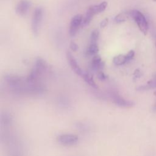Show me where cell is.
I'll list each match as a JSON object with an SVG mask.
<instances>
[{"label": "cell", "instance_id": "9a60e30c", "mask_svg": "<svg viewBox=\"0 0 156 156\" xmlns=\"http://www.w3.org/2000/svg\"><path fill=\"white\" fill-rule=\"evenodd\" d=\"M81 77L83 79V80H85V82H87L89 85H90L93 88H96L98 87L96 83H95V82L93 80L92 75L90 73L84 71V72Z\"/></svg>", "mask_w": 156, "mask_h": 156}, {"label": "cell", "instance_id": "4fadbf2b", "mask_svg": "<svg viewBox=\"0 0 156 156\" xmlns=\"http://www.w3.org/2000/svg\"><path fill=\"white\" fill-rule=\"evenodd\" d=\"M153 88H156V74L153 76V77L150 80H149L147 82L146 85H141L138 87L137 90L140 91H143Z\"/></svg>", "mask_w": 156, "mask_h": 156}, {"label": "cell", "instance_id": "9c48e42d", "mask_svg": "<svg viewBox=\"0 0 156 156\" xmlns=\"http://www.w3.org/2000/svg\"><path fill=\"white\" fill-rule=\"evenodd\" d=\"M135 55V52L133 50H130L126 54H119L113 57V62L115 65L119 66L126 63L131 60Z\"/></svg>", "mask_w": 156, "mask_h": 156}, {"label": "cell", "instance_id": "7402d4cb", "mask_svg": "<svg viewBox=\"0 0 156 156\" xmlns=\"http://www.w3.org/2000/svg\"><path fill=\"white\" fill-rule=\"evenodd\" d=\"M152 1H155V2H156V0H152Z\"/></svg>", "mask_w": 156, "mask_h": 156}, {"label": "cell", "instance_id": "ba28073f", "mask_svg": "<svg viewBox=\"0 0 156 156\" xmlns=\"http://www.w3.org/2000/svg\"><path fill=\"white\" fill-rule=\"evenodd\" d=\"M82 21L83 16L80 14H77L72 18L69 29V34L71 37H74L77 34L79 27L82 26Z\"/></svg>", "mask_w": 156, "mask_h": 156}, {"label": "cell", "instance_id": "ffe728a7", "mask_svg": "<svg viewBox=\"0 0 156 156\" xmlns=\"http://www.w3.org/2000/svg\"><path fill=\"white\" fill-rule=\"evenodd\" d=\"M107 23H108V19H107V18H105V19L101 21V24H100L101 27H105L106 25L107 24Z\"/></svg>", "mask_w": 156, "mask_h": 156}, {"label": "cell", "instance_id": "ac0fdd59", "mask_svg": "<svg viewBox=\"0 0 156 156\" xmlns=\"http://www.w3.org/2000/svg\"><path fill=\"white\" fill-rule=\"evenodd\" d=\"M97 77L98 78V79H99L101 81H104V80H105L107 79L108 78V76L104 74V73H103L102 71H99L98 73V75H97Z\"/></svg>", "mask_w": 156, "mask_h": 156}, {"label": "cell", "instance_id": "5b68a950", "mask_svg": "<svg viewBox=\"0 0 156 156\" xmlns=\"http://www.w3.org/2000/svg\"><path fill=\"white\" fill-rule=\"evenodd\" d=\"M43 9L41 7H37L33 13L32 21H31V28L34 35H38L41 22L43 18Z\"/></svg>", "mask_w": 156, "mask_h": 156}, {"label": "cell", "instance_id": "277c9868", "mask_svg": "<svg viewBox=\"0 0 156 156\" xmlns=\"http://www.w3.org/2000/svg\"><path fill=\"white\" fill-rule=\"evenodd\" d=\"M127 14L135 21L142 33L146 35L148 31V24L143 14L136 10H130L127 12Z\"/></svg>", "mask_w": 156, "mask_h": 156}, {"label": "cell", "instance_id": "8fae6325", "mask_svg": "<svg viewBox=\"0 0 156 156\" xmlns=\"http://www.w3.org/2000/svg\"><path fill=\"white\" fill-rule=\"evenodd\" d=\"M30 6L31 2L29 1L21 0L18 3L17 5L16 6L15 12L19 16H25L27 13Z\"/></svg>", "mask_w": 156, "mask_h": 156}, {"label": "cell", "instance_id": "603a6c76", "mask_svg": "<svg viewBox=\"0 0 156 156\" xmlns=\"http://www.w3.org/2000/svg\"><path fill=\"white\" fill-rule=\"evenodd\" d=\"M155 46H156V40H155Z\"/></svg>", "mask_w": 156, "mask_h": 156}, {"label": "cell", "instance_id": "5bb4252c", "mask_svg": "<svg viewBox=\"0 0 156 156\" xmlns=\"http://www.w3.org/2000/svg\"><path fill=\"white\" fill-rule=\"evenodd\" d=\"M99 51V47L97 43H90L87 47L85 55L87 56H94L97 55Z\"/></svg>", "mask_w": 156, "mask_h": 156}, {"label": "cell", "instance_id": "2e32d148", "mask_svg": "<svg viewBox=\"0 0 156 156\" xmlns=\"http://www.w3.org/2000/svg\"><path fill=\"white\" fill-rule=\"evenodd\" d=\"M99 32L98 30H94L90 35V43H97L99 38Z\"/></svg>", "mask_w": 156, "mask_h": 156}, {"label": "cell", "instance_id": "6da1fadb", "mask_svg": "<svg viewBox=\"0 0 156 156\" xmlns=\"http://www.w3.org/2000/svg\"><path fill=\"white\" fill-rule=\"evenodd\" d=\"M4 79L10 88L18 93L40 94L45 90L44 86L40 82H30L27 77L9 74L5 76Z\"/></svg>", "mask_w": 156, "mask_h": 156}, {"label": "cell", "instance_id": "52a82bcc", "mask_svg": "<svg viewBox=\"0 0 156 156\" xmlns=\"http://www.w3.org/2000/svg\"><path fill=\"white\" fill-rule=\"evenodd\" d=\"M110 96L112 101L119 107H132L134 105V102L133 101L124 99L117 92H111L110 93Z\"/></svg>", "mask_w": 156, "mask_h": 156}, {"label": "cell", "instance_id": "e0dca14e", "mask_svg": "<svg viewBox=\"0 0 156 156\" xmlns=\"http://www.w3.org/2000/svg\"><path fill=\"white\" fill-rule=\"evenodd\" d=\"M127 16H129L127 13H120V14H118V15H116L115 17V19H114V21L117 23H122V22H124L127 19Z\"/></svg>", "mask_w": 156, "mask_h": 156}, {"label": "cell", "instance_id": "30bf717a", "mask_svg": "<svg viewBox=\"0 0 156 156\" xmlns=\"http://www.w3.org/2000/svg\"><path fill=\"white\" fill-rule=\"evenodd\" d=\"M66 58L68 60V62L70 65V67L71 68L72 70L77 74L80 76V77L82 76L84 71L82 69V68L79 66L76 58L73 55L71 52L69 51H68L66 52Z\"/></svg>", "mask_w": 156, "mask_h": 156}, {"label": "cell", "instance_id": "d6986e66", "mask_svg": "<svg viewBox=\"0 0 156 156\" xmlns=\"http://www.w3.org/2000/svg\"><path fill=\"white\" fill-rule=\"evenodd\" d=\"M69 48L73 51H76L78 49V46L76 43L71 41L69 44Z\"/></svg>", "mask_w": 156, "mask_h": 156}, {"label": "cell", "instance_id": "7a4b0ae2", "mask_svg": "<svg viewBox=\"0 0 156 156\" xmlns=\"http://www.w3.org/2000/svg\"><path fill=\"white\" fill-rule=\"evenodd\" d=\"M48 66V63L44 60L41 58H37L27 79L32 82H39L38 79L46 71Z\"/></svg>", "mask_w": 156, "mask_h": 156}, {"label": "cell", "instance_id": "3957f363", "mask_svg": "<svg viewBox=\"0 0 156 156\" xmlns=\"http://www.w3.org/2000/svg\"><path fill=\"white\" fill-rule=\"evenodd\" d=\"M107 6V2L105 1L102 2L97 5H93L90 6L86 11L85 15L83 18L82 26H86L88 25L92 18L95 15L99 14L104 12Z\"/></svg>", "mask_w": 156, "mask_h": 156}, {"label": "cell", "instance_id": "8992f818", "mask_svg": "<svg viewBox=\"0 0 156 156\" xmlns=\"http://www.w3.org/2000/svg\"><path fill=\"white\" fill-rule=\"evenodd\" d=\"M57 141L64 146H73L77 143L79 137L73 133H62L57 138Z\"/></svg>", "mask_w": 156, "mask_h": 156}, {"label": "cell", "instance_id": "44dd1931", "mask_svg": "<svg viewBox=\"0 0 156 156\" xmlns=\"http://www.w3.org/2000/svg\"><path fill=\"white\" fill-rule=\"evenodd\" d=\"M154 95L155 96V97H156V91L154 92ZM152 109H153V111H154V112H156V102H155V104H154V105L153 106V108H152Z\"/></svg>", "mask_w": 156, "mask_h": 156}, {"label": "cell", "instance_id": "7c38bea8", "mask_svg": "<svg viewBox=\"0 0 156 156\" xmlns=\"http://www.w3.org/2000/svg\"><path fill=\"white\" fill-rule=\"evenodd\" d=\"M104 67V62L102 60L101 57L99 55H96L93 57L91 62V68L93 70L98 73L101 71Z\"/></svg>", "mask_w": 156, "mask_h": 156}]
</instances>
